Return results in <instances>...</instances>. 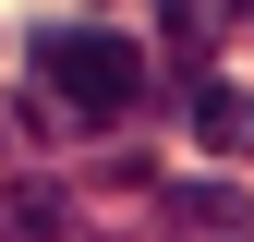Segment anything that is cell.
Here are the masks:
<instances>
[{
	"label": "cell",
	"instance_id": "3",
	"mask_svg": "<svg viewBox=\"0 0 254 242\" xmlns=\"http://www.w3.org/2000/svg\"><path fill=\"white\" fill-rule=\"evenodd\" d=\"M61 230H73V206L49 182H0V242H61Z\"/></svg>",
	"mask_w": 254,
	"mask_h": 242
},
{
	"label": "cell",
	"instance_id": "2",
	"mask_svg": "<svg viewBox=\"0 0 254 242\" xmlns=\"http://www.w3.org/2000/svg\"><path fill=\"white\" fill-rule=\"evenodd\" d=\"M194 145L206 158H254V97L242 85H194Z\"/></svg>",
	"mask_w": 254,
	"mask_h": 242
},
{
	"label": "cell",
	"instance_id": "1",
	"mask_svg": "<svg viewBox=\"0 0 254 242\" xmlns=\"http://www.w3.org/2000/svg\"><path fill=\"white\" fill-rule=\"evenodd\" d=\"M24 73H37V121H61V133L121 121L145 97V49L121 37V24H85V12H49L37 37H24Z\"/></svg>",
	"mask_w": 254,
	"mask_h": 242
},
{
	"label": "cell",
	"instance_id": "4",
	"mask_svg": "<svg viewBox=\"0 0 254 242\" xmlns=\"http://www.w3.org/2000/svg\"><path fill=\"white\" fill-rule=\"evenodd\" d=\"M170 218H182V230H218V242H242V230H254V206L230 194V182H170Z\"/></svg>",
	"mask_w": 254,
	"mask_h": 242
}]
</instances>
